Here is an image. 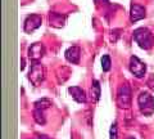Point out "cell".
I'll use <instances>...</instances> for the list:
<instances>
[{"label":"cell","mask_w":154,"mask_h":139,"mask_svg":"<svg viewBox=\"0 0 154 139\" xmlns=\"http://www.w3.org/2000/svg\"><path fill=\"white\" fill-rule=\"evenodd\" d=\"M38 139H51V138H49L48 135H45V134H42V135H38Z\"/></svg>","instance_id":"ac0fdd59"},{"label":"cell","mask_w":154,"mask_h":139,"mask_svg":"<svg viewBox=\"0 0 154 139\" xmlns=\"http://www.w3.org/2000/svg\"><path fill=\"white\" fill-rule=\"evenodd\" d=\"M137 104L139 109L144 116H152L154 112V98L150 93L141 92L137 97Z\"/></svg>","instance_id":"7a4b0ae2"},{"label":"cell","mask_w":154,"mask_h":139,"mask_svg":"<svg viewBox=\"0 0 154 139\" xmlns=\"http://www.w3.org/2000/svg\"><path fill=\"white\" fill-rule=\"evenodd\" d=\"M46 70L40 62H32L30 72H28V80L31 81L33 86H38L45 80Z\"/></svg>","instance_id":"3957f363"},{"label":"cell","mask_w":154,"mask_h":139,"mask_svg":"<svg viewBox=\"0 0 154 139\" xmlns=\"http://www.w3.org/2000/svg\"><path fill=\"white\" fill-rule=\"evenodd\" d=\"M118 133H117V122H113L112 126H110V130H109V137L110 139H118Z\"/></svg>","instance_id":"2e32d148"},{"label":"cell","mask_w":154,"mask_h":139,"mask_svg":"<svg viewBox=\"0 0 154 139\" xmlns=\"http://www.w3.org/2000/svg\"><path fill=\"white\" fill-rule=\"evenodd\" d=\"M127 139H135V138H134V137H128Z\"/></svg>","instance_id":"d6986e66"},{"label":"cell","mask_w":154,"mask_h":139,"mask_svg":"<svg viewBox=\"0 0 154 139\" xmlns=\"http://www.w3.org/2000/svg\"><path fill=\"white\" fill-rule=\"evenodd\" d=\"M64 55L68 62H71V63H73V65H79L80 57H81V49L79 46H71L66 50Z\"/></svg>","instance_id":"8fae6325"},{"label":"cell","mask_w":154,"mask_h":139,"mask_svg":"<svg viewBox=\"0 0 154 139\" xmlns=\"http://www.w3.org/2000/svg\"><path fill=\"white\" fill-rule=\"evenodd\" d=\"M134 40L137 43L141 49L149 50L154 45V36L146 27H140L134 31Z\"/></svg>","instance_id":"6da1fadb"},{"label":"cell","mask_w":154,"mask_h":139,"mask_svg":"<svg viewBox=\"0 0 154 139\" xmlns=\"http://www.w3.org/2000/svg\"><path fill=\"white\" fill-rule=\"evenodd\" d=\"M91 94L94 95V100H99L100 98V84L98 80H94L91 84Z\"/></svg>","instance_id":"5bb4252c"},{"label":"cell","mask_w":154,"mask_h":139,"mask_svg":"<svg viewBox=\"0 0 154 139\" xmlns=\"http://www.w3.org/2000/svg\"><path fill=\"white\" fill-rule=\"evenodd\" d=\"M110 57L109 55H103L102 57V68H103V71L104 72H108V71L110 70Z\"/></svg>","instance_id":"9a60e30c"},{"label":"cell","mask_w":154,"mask_h":139,"mask_svg":"<svg viewBox=\"0 0 154 139\" xmlns=\"http://www.w3.org/2000/svg\"><path fill=\"white\" fill-rule=\"evenodd\" d=\"M146 13H145V8L139 5V4H132L131 5V9H130V20L131 22H137L143 20V18H145Z\"/></svg>","instance_id":"ba28073f"},{"label":"cell","mask_w":154,"mask_h":139,"mask_svg":"<svg viewBox=\"0 0 154 139\" xmlns=\"http://www.w3.org/2000/svg\"><path fill=\"white\" fill-rule=\"evenodd\" d=\"M66 21H67V16H64V14H60V13H57V12L49 13V23H50L51 27L62 28L66 25Z\"/></svg>","instance_id":"9c48e42d"},{"label":"cell","mask_w":154,"mask_h":139,"mask_svg":"<svg viewBox=\"0 0 154 139\" xmlns=\"http://www.w3.org/2000/svg\"><path fill=\"white\" fill-rule=\"evenodd\" d=\"M117 104L119 108H130L131 106V89L127 84H123L117 90Z\"/></svg>","instance_id":"277c9868"},{"label":"cell","mask_w":154,"mask_h":139,"mask_svg":"<svg viewBox=\"0 0 154 139\" xmlns=\"http://www.w3.org/2000/svg\"><path fill=\"white\" fill-rule=\"evenodd\" d=\"M108 2H109V0H94V3L96 4V7L102 5V4H107Z\"/></svg>","instance_id":"e0dca14e"},{"label":"cell","mask_w":154,"mask_h":139,"mask_svg":"<svg viewBox=\"0 0 154 139\" xmlns=\"http://www.w3.org/2000/svg\"><path fill=\"white\" fill-rule=\"evenodd\" d=\"M68 93L77 103H86V100H88L85 90L82 88H80V86H69Z\"/></svg>","instance_id":"30bf717a"},{"label":"cell","mask_w":154,"mask_h":139,"mask_svg":"<svg viewBox=\"0 0 154 139\" xmlns=\"http://www.w3.org/2000/svg\"><path fill=\"white\" fill-rule=\"evenodd\" d=\"M33 106H35L36 109H42V111H45L46 108H49L51 106V100L48 99V98H41V99L36 100Z\"/></svg>","instance_id":"4fadbf2b"},{"label":"cell","mask_w":154,"mask_h":139,"mask_svg":"<svg viewBox=\"0 0 154 139\" xmlns=\"http://www.w3.org/2000/svg\"><path fill=\"white\" fill-rule=\"evenodd\" d=\"M33 118H35V121L38 125H45L46 124V117L42 109H36V108L33 109Z\"/></svg>","instance_id":"7c38bea8"},{"label":"cell","mask_w":154,"mask_h":139,"mask_svg":"<svg viewBox=\"0 0 154 139\" xmlns=\"http://www.w3.org/2000/svg\"><path fill=\"white\" fill-rule=\"evenodd\" d=\"M45 55V46L41 43H33L28 48V58L32 62H38Z\"/></svg>","instance_id":"52a82bcc"},{"label":"cell","mask_w":154,"mask_h":139,"mask_svg":"<svg viewBox=\"0 0 154 139\" xmlns=\"http://www.w3.org/2000/svg\"><path fill=\"white\" fill-rule=\"evenodd\" d=\"M130 71L136 79H141L146 72V65L139 59L136 55H132L130 58Z\"/></svg>","instance_id":"5b68a950"},{"label":"cell","mask_w":154,"mask_h":139,"mask_svg":"<svg viewBox=\"0 0 154 139\" xmlns=\"http://www.w3.org/2000/svg\"><path fill=\"white\" fill-rule=\"evenodd\" d=\"M41 23H42V17L40 14H31V16H28L26 18L25 25H23V30L27 33H31L32 31L37 30L41 26Z\"/></svg>","instance_id":"8992f818"}]
</instances>
